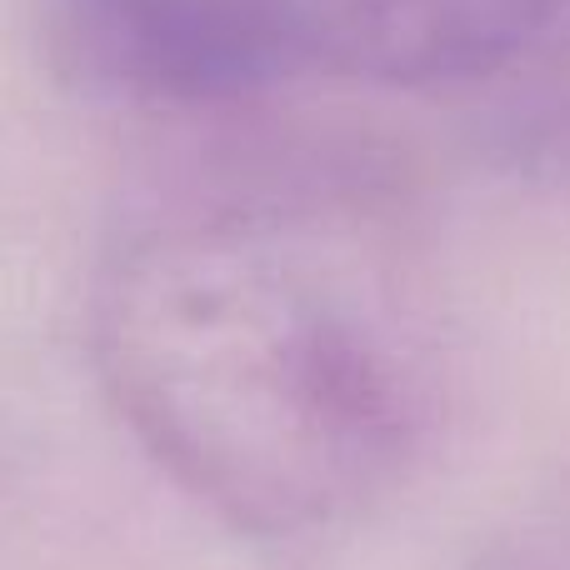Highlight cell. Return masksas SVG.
<instances>
[{"label": "cell", "instance_id": "cell-2", "mask_svg": "<svg viewBox=\"0 0 570 570\" xmlns=\"http://www.w3.org/2000/svg\"><path fill=\"white\" fill-rule=\"evenodd\" d=\"M50 56L100 96L216 106L301 70L261 0H50Z\"/></svg>", "mask_w": 570, "mask_h": 570}, {"label": "cell", "instance_id": "cell-1", "mask_svg": "<svg viewBox=\"0 0 570 570\" xmlns=\"http://www.w3.org/2000/svg\"><path fill=\"white\" fill-rule=\"evenodd\" d=\"M96 365L150 461L256 535H321L405 491L445 355L375 261L266 220L170 230L96 305Z\"/></svg>", "mask_w": 570, "mask_h": 570}, {"label": "cell", "instance_id": "cell-3", "mask_svg": "<svg viewBox=\"0 0 570 570\" xmlns=\"http://www.w3.org/2000/svg\"><path fill=\"white\" fill-rule=\"evenodd\" d=\"M295 60L375 86H451L515 60L566 0H261Z\"/></svg>", "mask_w": 570, "mask_h": 570}]
</instances>
